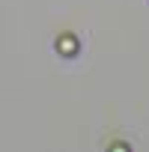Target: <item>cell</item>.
<instances>
[{
  "label": "cell",
  "instance_id": "6da1fadb",
  "mask_svg": "<svg viewBox=\"0 0 149 152\" xmlns=\"http://www.w3.org/2000/svg\"><path fill=\"white\" fill-rule=\"evenodd\" d=\"M78 48H81V45H78V39H74L72 33H63V36L57 39V51H60L63 57H74Z\"/></svg>",
  "mask_w": 149,
  "mask_h": 152
}]
</instances>
